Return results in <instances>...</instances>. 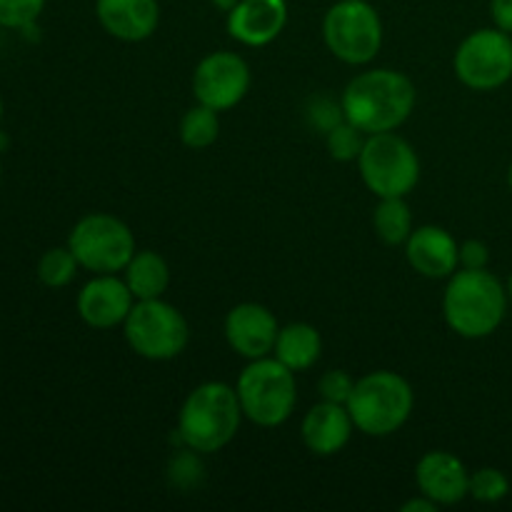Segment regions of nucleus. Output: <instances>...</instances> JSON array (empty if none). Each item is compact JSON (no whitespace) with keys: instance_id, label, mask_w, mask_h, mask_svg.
I'll list each match as a JSON object with an SVG mask.
<instances>
[{"instance_id":"nucleus-29","label":"nucleus","mask_w":512,"mask_h":512,"mask_svg":"<svg viewBox=\"0 0 512 512\" xmlns=\"http://www.w3.org/2000/svg\"><path fill=\"white\" fill-rule=\"evenodd\" d=\"M490 250L483 240H465L460 245V268L468 270H483L488 268Z\"/></svg>"},{"instance_id":"nucleus-11","label":"nucleus","mask_w":512,"mask_h":512,"mask_svg":"<svg viewBox=\"0 0 512 512\" xmlns=\"http://www.w3.org/2000/svg\"><path fill=\"white\" fill-rule=\"evenodd\" d=\"M250 90V68L238 53L218 50L195 65L193 95L198 103L208 108L223 110L235 108Z\"/></svg>"},{"instance_id":"nucleus-30","label":"nucleus","mask_w":512,"mask_h":512,"mask_svg":"<svg viewBox=\"0 0 512 512\" xmlns=\"http://www.w3.org/2000/svg\"><path fill=\"white\" fill-rule=\"evenodd\" d=\"M490 15L495 20V28L512 33V0H490Z\"/></svg>"},{"instance_id":"nucleus-24","label":"nucleus","mask_w":512,"mask_h":512,"mask_svg":"<svg viewBox=\"0 0 512 512\" xmlns=\"http://www.w3.org/2000/svg\"><path fill=\"white\" fill-rule=\"evenodd\" d=\"M328 153L333 155L338 163H350V160H358L363 153V145L368 135L360 128H355L348 120H340L333 130H328Z\"/></svg>"},{"instance_id":"nucleus-33","label":"nucleus","mask_w":512,"mask_h":512,"mask_svg":"<svg viewBox=\"0 0 512 512\" xmlns=\"http://www.w3.org/2000/svg\"><path fill=\"white\" fill-rule=\"evenodd\" d=\"M10 145V138H8V133H3V130H0V153H3L5 148H8Z\"/></svg>"},{"instance_id":"nucleus-28","label":"nucleus","mask_w":512,"mask_h":512,"mask_svg":"<svg viewBox=\"0 0 512 512\" xmlns=\"http://www.w3.org/2000/svg\"><path fill=\"white\" fill-rule=\"evenodd\" d=\"M308 118L313 120V125L323 133L333 130L340 120H345L343 115V105L333 103L330 98H315L308 108Z\"/></svg>"},{"instance_id":"nucleus-25","label":"nucleus","mask_w":512,"mask_h":512,"mask_svg":"<svg viewBox=\"0 0 512 512\" xmlns=\"http://www.w3.org/2000/svg\"><path fill=\"white\" fill-rule=\"evenodd\" d=\"M510 493V480L498 468H480L470 475V498L478 503H500Z\"/></svg>"},{"instance_id":"nucleus-23","label":"nucleus","mask_w":512,"mask_h":512,"mask_svg":"<svg viewBox=\"0 0 512 512\" xmlns=\"http://www.w3.org/2000/svg\"><path fill=\"white\" fill-rule=\"evenodd\" d=\"M80 263L73 255V250L65 248H50L40 255L38 260V278L40 283L48 288H65L73 283L75 273H78Z\"/></svg>"},{"instance_id":"nucleus-12","label":"nucleus","mask_w":512,"mask_h":512,"mask_svg":"<svg viewBox=\"0 0 512 512\" xmlns=\"http://www.w3.org/2000/svg\"><path fill=\"white\" fill-rule=\"evenodd\" d=\"M133 305V293L118 275H95L78 293V315L85 325L95 330H110L123 325Z\"/></svg>"},{"instance_id":"nucleus-18","label":"nucleus","mask_w":512,"mask_h":512,"mask_svg":"<svg viewBox=\"0 0 512 512\" xmlns=\"http://www.w3.org/2000/svg\"><path fill=\"white\" fill-rule=\"evenodd\" d=\"M353 430L355 423L348 413V405L328 403V400L313 405L305 413L303 425H300L305 448L313 455H320V458L338 455L350 443Z\"/></svg>"},{"instance_id":"nucleus-37","label":"nucleus","mask_w":512,"mask_h":512,"mask_svg":"<svg viewBox=\"0 0 512 512\" xmlns=\"http://www.w3.org/2000/svg\"><path fill=\"white\" fill-rule=\"evenodd\" d=\"M0 175H3V165H0Z\"/></svg>"},{"instance_id":"nucleus-16","label":"nucleus","mask_w":512,"mask_h":512,"mask_svg":"<svg viewBox=\"0 0 512 512\" xmlns=\"http://www.w3.org/2000/svg\"><path fill=\"white\" fill-rule=\"evenodd\" d=\"M405 255L415 273L430 280H445L458 270L460 245L453 235L438 225H423L410 233Z\"/></svg>"},{"instance_id":"nucleus-26","label":"nucleus","mask_w":512,"mask_h":512,"mask_svg":"<svg viewBox=\"0 0 512 512\" xmlns=\"http://www.w3.org/2000/svg\"><path fill=\"white\" fill-rule=\"evenodd\" d=\"M45 0H0V28L20 30L30 23H38Z\"/></svg>"},{"instance_id":"nucleus-8","label":"nucleus","mask_w":512,"mask_h":512,"mask_svg":"<svg viewBox=\"0 0 512 512\" xmlns=\"http://www.w3.org/2000/svg\"><path fill=\"white\" fill-rule=\"evenodd\" d=\"M68 248L80 268L95 275H118L135 255V235L115 215L88 213L70 230Z\"/></svg>"},{"instance_id":"nucleus-31","label":"nucleus","mask_w":512,"mask_h":512,"mask_svg":"<svg viewBox=\"0 0 512 512\" xmlns=\"http://www.w3.org/2000/svg\"><path fill=\"white\" fill-rule=\"evenodd\" d=\"M435 508H440V505L435 503V500H430L428 495L420 493V498L408 500V503L403 505V512H433Z\"/></svg>"},{"instance_id":"nucleus-14","label":"nucleus","mask_w":512,"mask_h":512,"mask_svg":"<svg viewBox=\"0 0 512 512\" xmlns=\"http://www.w3.org/2000/svg\"><path fill=\"white\" fill-rule=\"evenodd\" d=\"M288 23L285 0H238L228 13V33L248 48H263L283 33Z\"/></svg>"},{"instance_id":"nucleus-1","label":"nucleus","mask_w":512,"mask_h":512,"mask_svg":"<svg viewBox=\"0 0 512 512\" xmlns=\"http://www.w3.org/2000/svg\"><path fill=\"white\" fill-rule=\"evenodd\" d=\"M418 90L405 73L390 68L365 70L343 90V115L365 135L398 130L413 115Z\"/></svg>"},{"instance_id":"nucleus-32","label":"nucleus","mask_w":512,"mask_h":512,"mask_svg":"<svg viewBox=\"0 0 512 512\" xmlns=\"http://www.w3.org/2000/svg\"><path fill=\"white\" fill-rule=\"evenodd\" d=\"M210 3H213L218 10H223V13H230V10L238 5V0H210Z\"/></svg>"},{"instance_id":"nucleus-15","label":"nucleus","mask_w":512,"mask_h":512,"mask_svg":"<svg viewBox=\"0 0 512 512\" xmlns=\"http://www.w3.org/2000/svg\"><path fill=\"white\" fill-rule=\"evenodd\" d=\"M415 483L438 505H455L470 495V473L448 450H430L415 468Z\"/></svg>"},{"instance_id":"nucleus-19","label":"nucleus","mask_w":512,"mask_h":512,"mask_svg":"<svg viewBox=\"0 0 512 512\" xmlns=\"http://www.w3.org/2000/svg\"><path fill=\"white\" fill-rule=\"evenodd\" d=\"M320 350H323V340H320L318 328L310 323H290L280 328L273 355L293 373H303L318 363Z\"/></svg>"},{"instance_id":"nucleus-2","label":"nucleus","mask_w":512,"mask_h":512,"mask_svg":"<svg viewBox=\"0 0 512 512\" xmlns=\"http://www.w3.org/2000/svg\"><path fill=\"white\" fill-rule=\"evenodd\" d=\"M508 310V290L498 278L483 270H455L443 295L445 323L460 338H488L500 328Z\"/></svg>"},{"instance_id":"nucleus-10","label":"nucleus","mask_w":512,"mask_h":512,"mask_svg":"<svg viewBox=\"0 0 512 512\" xmlns=\"http://www.w3.org/2000/svg\"><path fill=\"white\" fill-rule=\"evenodd\" d=\"M455 75L478 93L500 88L512 78V38L500 28L470 33L455 53Z\"/></svg>"},{"instance_id":"nucleus-7","label":"nucleus","mask_w":512,"mask_h":512,"mask_svg":"<svg viewBox=\"0 0 512 512\" xmlns=\"http://www.w3.org/2000/svg\"><path fill=\"white\" fill-rule=\"evenodd\" d=\"M125 340L140 358L165 363L188 348L190 328L185 315L163 298L135 300L123 323Z\"/></svg>"},{"instance_id":"nucleus-22","label":"nucleus","mask_w":512,"mask_h":512,"mask_svg":"<svg viewBox=\"0 0 512 512\" xmlns=\"http://www.w3.org/2000/svg\"><path fill=\"white\" fill-rule=\"evenodd\" d=\"M220 135V118L218 110L208 108V105L198 103L195 108H190L188 113L180 120V140H183L188 148L203 150L218 140Z\"/></svg>"},{"instance_id":"nucleus-6","label":"nucleus","mask_w":512,"mask_h":512,"mask_svg":"<svg viewBox=\"0 0 512 512\" xmlns=\"http://www.w3.org/2000/svg\"><path fill=\"white\" fill-rule=\"evenodd\" d=\"M358 168L363 183L378 198H405L420 180L418 153L395 130L365 138Z\"/></svg>"},{"instance_id":"nucleus-13","label":"nucleus","mask_w":512,"mask_h":512,"mask_svg":"<svg viewBox=\"0 0 512 512\" xmlns=\"http://www.w3.org/2000/svg\"><path fill=\"white\" fill-rule=\"evenodd\" d=\"M278 333V320L260 303H240L225 315V338L240 358H268Z\"/></svg>"},{"instance_id":"nucleus-3","label":"nucleus","mask_w":512,"mask_h":512,"mask_svg":"<svg viewBox=\"0 0 512 512\" xmlns=\"http://www.w3.org/2000/svg\"><path fill=\"white\" fill-rule=\"evenodd\" d=\"M238 390L230 385L203 383L185 398L178 415V435L188 450L210 455L230 445L243 423Z\"/></svg>"},{"instance_id":"nucleus-21","label":"nucleus","mask_w":512,"mask_h":512,"mask_svg":"<svg viewBox=\"0 0 512 512\" xmlns=\"http://www.w3.org/2000/svg\"><path fill=\"white\" fill-rule=\"evenodd\" d=\"M373 228L385 245H405L413 233V213L405 198H380L373 213Z\"/></svg>"},{"instance_id":"nucleus-34","label":"nucleus","mask_w":512,"mask_h":512,"mask_svg":"<svg viewBox=\"0 0 512 512\" xmlns=\"http://www.w3.org/2000/svg\"><path fill=\"white\" fill-rule=\"evenodd\" d=\"M3 113H5V105H3V98H0V125H3Z\"/></svg>"},{"instance_id":"nucleus-35","label":"nucleus","mask_w":512,"mask_h":512,"mask_svg":"<svg viewBox=\"0 0 512 512\" xmlns=\"http://www.w3.org/2000/svg\"><path fill=\"white\" fill-rule=\"evenodd\" d=\"M508 298L512 300V275H510V280H508Z\"/></svg>"},{"instance_id":"nucleus-5","label":"nucleus","mask_w":512,"mask_h":512,"mask_svg":"<svg viewBox=\"0 0 512 512\" xmlns=\"http://www.w3.org/2000/svg\"><path fill=\"white\" fill-rule=\"evenodd\" d=\"M235 390H238L243 415L260 428L283 425L295 413V403H298L295 373L275 355L250 360L240 373Z\"/></svg>"},{"instance_id":"nucleus-36","label":"nucleus","mask_w":512,"mask_h":512,"mask_svg":"<svg viewBox=\"0 0 512 512\" xmlns=\"http://www.w3.org/2000/svg\"><path fill=\"white\" fill-rule=\"evenodd\" d=\"M508 185H510V190H512V165H510V170H508Z\"/></svg>"},{"instance_id":"nucleus-9","label":"nucleus","mask_w":512,"mask_h":512,"mask_svg":"<svg viewBox=\"0 0 512 512\" xmlns=\"http://www.w3.org/2000/svg\"><path fill=\"white\" fill-rule=\"evenodd\" d=\"M330 53L348 65H365L383 48V20L368 0H338L323 18Z\"/></svg>"},{"instance_id":"nucleus-20","label":"nucleus","mask_w":512,"mask_h":512,"mask_svg":"<svg viewBox=\"0 0 512 512\" xmlns=\"http://www.w3.org/2000/svg\"><path fill=\"white\" fill-rule=\"evenodd\" d=\"M125 283L135 300L163 298L170 285V268L165 258L155 250H135L130 263L125 265Z\"/></svg>"},{"instance_id":"nucleus-17","label":"nucleus","mask_w":512,"mask_h":512,"mask_svg":"<svg viewBox=\"0 0 512 512\" xmlns=\"http://www.w3.org/2000/svg\"><path fill=\"white\" fill-rule=\"evenodd\" d=\"M95 15L103 30L123 43H140L158 30V0H95Z\"/></svg>"},{"instance_id":"nucleus-4","label":"nucleus","mask_w":512,"mask_h":512,"mask_svg":"<svg viewBox=\"0 0 512 512\" xmlns=\"http://www.w3.org/2000/svg\"><path fill=\"white\" fill-rule=\"evenodd\" d=\"M415 393L403 375L393 370H375L355 380L348 400V413L355 430L370 438H388L408 423Z\"/></svg>"},{"instance_id":"nucleus-27","label":"nucleus","mask_w":512,"mask_h":512,"mask_svg":"<svg viewBox=\"0 0 512 512\" xmlns=\"http://www.w3.org/2000/svg\"><path fill=\"white\" fill-rule=\"evenodd\" d=\"M353 388H355V380L350 378L345 370H328L318 383L320 398L328 400V403H340V405H348L350 395H353Z\"/></svg>"}]
</instances>
